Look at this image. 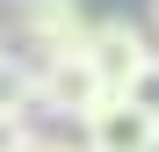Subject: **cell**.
<instances>
[{"label": "cell", "mask_w": 159, "mask_h": 152, "mask_svg": "<svg viewBox=\"0 0 159 152\" xmlns=\"http://www.w3.org/2000/svg\"><path fill=\"white\" fill-rule=\"evenodd\" d=\"M29 152H87V145H72V138H29Z\"/></svg>", "instance_id": "obj_8"}, {"label": "cell", "mask_w": 159, "mask_h": 152, "mask_svg": "<svg viewBox=\"0 0 159 152\" xmlns=\"http://www.w3.org/2000/svg\"><path fill=\"white\" fill-rule=\"evenodd\" d=\"M152 29H159V0H152Z\"/></svg>", "instance_id": "obj_10"}, {"label": "cell", "mask_w": 159, "mask_h": 152, "mask_svg": "<svg viewBox=\"0 0 159 152\" xmlns=\"http://www.w3.org/2000/svg\"><path fill=\"white\" fill-rule=\"evenodd\" d=\"M80 145L87 152H159V116L138 109L123 87H109L87 116H80Z\"/></svg>", "instance_id": "obj_2"}, {"label": "cell", "mask_w": 159, "mask_h": 152, "mask_svg": "<svg viewBox=\"0 0 159 152\" xmlns=\"http://www.w3.org/2000/svg\"><path fill=\"white\" fill-rule=\"evenodd\" d=\"M29 138H36L29 109H0V152H29Z\"/></svg>", "instance_id": "obj_6"}, {"label": "cell", "mask_w": 159, "mask_h": 152, "mask_svg": "<svg viewBox=\"0 0 159 152\" xmlns=\"http://www.w3.org/2000/svg\"><path fill=\"white\" fill-rule=\"evenodd\" d=\"M123 94L138 101V109H152V116H159V58H152V65H145V72H138V80H130Z\"/></svg>", "instance_id": "obj_7"}, {"label": "cell", "mask_w": 159, "mask_h": 152, "mask_svg": "<svg viewBox=\"0 0 159 152\" xmlns=\"http://www.w3.org/2000/svg\"><path fill=\"white\" fill-rule=\"evenodd\" d=\"M101 94H109V80L94 72L87 51H65V58H43L36 65V109H51V116H72L80 123Z\"/></svg>", "instance_id": "obj_3"}, {"label": "cell", "mask_w": 159, "mask_h": 152, "mask_svg": "<svg viewBox=\"0 0 159 152\" xmlns=\"http://www.w3.org/2000/svg\"><path fill=\"white\" fill-rule=\"evenodd\" d=\"M87 58H94V72L109 87H130L159 51H152V36L138 29V22H94V29H87Z\"/></svg>", "instance_id": "obj_4"}, {"label": "cell", "mask_w": 159, "mask_h": 152, "mask_svg": "<svg viewBox=\"0 0 159 152\" xmlns=\"http://www.w3.org/2000/svg\"><path fill=\"white\" fill-rule=\"evenodd\" d=\"M0 29H7V0H0Z\"/></svg>", "instance_id": "obj_9"}, {"label": "cell", "mask_w": 159, "mask_h": 152, "mask_svg": "<svg viewBox=\"0 0 159 152\" xmlns=\"http://www.w3.org/2000/svg\"><path fill=\"white\" fill-rule=\"evenodd\" d=\"M7 29H15L22 58L43 65V58H65V51H87L94 22L80 15V0H29V7H7Z\"/></svg>", "instance_id": "obj_1"}, {"label": "cell", "mask_w": 159, "mask_h": 152, "mask_svg": "<svg viewBox=\"0 0 159 152\" xmlns=\"http://www.w3.org/2000/svg\"><path fill=\"white\" fill-rule=\"evenodd\" d=\"M7 7H29V0H7Z\"/></svg>", "instance_id": "obj_11"}, {"label": "cell", "mask_w": 159, "mask_h": 152, "mask_svg": "<svg viewBox=\"0 0 159 152\" xmlns=\"http://www.w3.org/2000/svg\"><path fill=\"white\" fill-rule=\"evenodd\" d=\"M0 109H29L36 116V65L22 51H7V44H0Z\"/></svg>", "instance_id": "obj_5"}]
</instances>
